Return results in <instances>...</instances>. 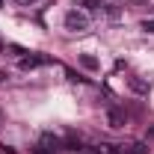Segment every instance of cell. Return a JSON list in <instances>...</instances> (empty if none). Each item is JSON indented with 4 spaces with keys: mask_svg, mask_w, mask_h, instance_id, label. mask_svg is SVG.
Returning <instances> with one entry per match:
<instances>
[{
    "mask_svg": "<svg viewBox=\"0 0 154 154\" xmlns=\"http://www.w3.org/2000/svg\"><path fill=\"white\" fill-rule=\"evenodd\" d=\"M83 3H86V9H89V12H98V9H101V3H98V0H83Z\"/></svg>",
    "mask_w": 154,
    "mask_h": 154,
    "instance_id": "cell-6",
    "label": "cell"
},
{
    "mask_svg": "<svg viewBox=\"0 0 154 154\" xmlns=\"http://www.w3.org/2000/svg\"><path fill=\"white\" fill-rule=\"evenodd\" d=\"M0 3H3V0H0Z\"/></svg>",
    "mask_w": 154,
    "mask_h": 154,
    "instance_id": "cell-13",
    "label": "cell"
},
{
    "mask_svg": "<svg viewBox=\"0 0 154 154\" xmlns=\"http://www.w3.org/2000/svg\"><path fill=\"white\" fill-rule=\"evenodd\" d=\"M139 27H142L145 33H151V36H154V21H148V18H145V21H142V24H139Z\"/></svg>",
    "mask_w": 154,
    "mask_h": 154,
    "instance_id": "cell-7",
    "label": "cell"
},
{
    "mask_svg": "<svg viewBox=\"0 0 154 154\" xmlns=\"http://www.w3.org/2000/svg\"><path fill=\"white\" fill-rule=\"evenodd\" d=\"M42 62H45L42 57H24V59H21V68L30 71V68H36V65H42Z\"/></svg>",
    "mask_w": 154,
    "mask_h": 154,
    "instance_id": "cell-5",
    "label": "cell"
},
{
    "mask_svg": "<svg viewBox=\"0 0 154 154\" xmlns=\"http://www.w3.org/2000/svg\"><path fill=\"white\" fill-rule=\"evenodd\" d=\"M101 154H119L116 145H101Z\"/></svg>",
    "mask_w": 154,
    "mask_h": 154,
    "instance_id": "cell-8",
    "label": "cell"
},
{
    "mask_svg": "<svg viewBox=\"0 0 154 154\" xmlns=\"http://www.w3.org/2000/svg\"><path fill=\"white\" fill-rule=\"evenodd\" d=\"M128 83H131V89L139 92V95H145V92H148V83H145V80H139V77H131Z\"/></svg>",
    "mask_w": 154,
    "mask_h": 154,
    "instance_id": "cell-4",
    "label": "cell"
},
{
    "mask_svg": "<svg viewBox=\"0 0 154 154\" xmlns=\"http://www.w3.org/2000/svg\"><path fill=\"white\" fill-rule=\"evenodd\" d=\"M131 154H148L145 145H131Z\"/></svg>",
    "mask_w": 154,
    "mask_h": 154,
    "instance_id": "cell-9",
    "label": "cell"
},
{
    "mask_svg": "<svg viewBox=\"0 0 154 154\" xmlns=\"http://www.w3.org/2000/svg\"><path fill=\"white\" fill-rule=\"evenodd\" d=\"M62 24H65V30H68V33H86L92 21H89L86 12H80V9H68V12H65V18H62Z\"/></svg>",
    "mask_w": 154,
    "mask_h": 154,
    "instance_id": "cell-1",
    "label": "cell"
},
{
    "mask_svg": "<svg viewBox=\"0 0 154 154\" xmlns=\"http://www.w3.org/2000/svg\"><path fill=\"white\" fill-rule=\"evenodd\" d=\"M15 3H18V6H33L36 0H15Z\"/></svg>",
    "mask_w": 154,
    "mask_h": 154,
    "instance_id": "cell-10",
    "label": "cell"
},
{
    "mask_svg": "<svg viewBox=\"0 0 154 154\" xmlns=\"http://www.w3.org/2000/svg\"><path fill=\"white\" fill-rule=\"evenodd\" d=\"M3 77H6V71H0V80H3Z\"/></svg>",
    "mask_w": 154,
    "mask_h": 154,
    "instance_id": "cell-12",
    "label": "cell"
},
{
    "mask_svg": "<svg viewBox=\"0 0 154 154\" xmlns=\"http://www.w3.org/2000/svg\"><path fill=\"white\" fill-rule=\"evenodd\" d=\"M128 3H131V6H142L145 0H128Z\"/></svg>",
    "mask_w": 154,
    "mask_h": 154,
    "instance_id": "cell-11",
    "label": "cell"
},
{
    "mask_svg": "<svg viewBox=\"0 0 154 154\" xmlns=\"http://www.w3.org/2000/svg\"><path fill=\"white\" fill-rule=\"evenodd\" d=\"M107 122H110V128H125L128 116H125L122 107H110V110H107Z\"/></svg>",
    "mask_w": 154,
    "mask_h": 154,
    "instance_id": "cell-2",
    "label": "cell"
},
{
    "mask_svg": "<svg viewBox=\"0 0 154 154\" xmlns=\"http://www.w3.org/2000/svg\"><path fill=\"white\" fill-rule=\"evenodd\" d=\"M80 65L89 68V71H98V59L92 57V54H80Z\"/></svg>",
    "mask_w": 154,
    "mask_h": 154,
    "instance_id": "cell-3",
    "label": "cell"
}]
</instances>
